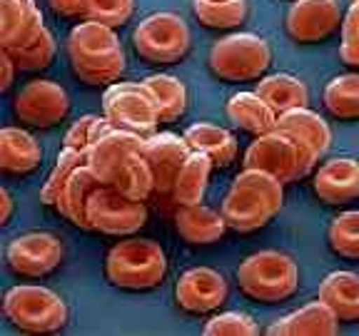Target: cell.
<instances>
[{
  "instance_id": "1",
  "label": "cell",
  "mask_w": 359,
  "mask_h": 336,
  "mask_svg": "<svg viewBox=\"0 0 359 336\" xmlns=\"http://www.w3.org/2000/svg\"><path fill=\"white\" fill-rule=\"evenodd\" d=\"M67 55L73 73L88 85L112 83L125 70V50L115 30L90 18L70 30Z\"/></svg>"
},
{
  "instance_id": "2",
  "label": "cell",
  "mask_w": 359,
  "mask_h": 336,
  "mask_svg": "<svg viewBox=\"0 0 359 336\" xmlns=\"http://www.w3.org/2000/svg\"><path fill=\"white\" fill-rule=\"evenodd\" d=\"M285 202V182L262 169H247L237 174L222 202V214L232 230L255 232L280 214Z\"/></svg>"
},
{
  "instance_id": "3",
  "label": "cell",
  "mask_w": 359,
  "mask_h": 336,
  "mask_svg": "<svg viewBox=\"0 0 359 336\" xmlns=\"http://www.w3.org/2000/svg\"><path fill=\"white\" fill-rule=\"evenodd\" d=\"M110 284L128 291H145L157 286L168 274V257L152 239H125L110 249L105 259Z\"/></svg>"
},
{
  "instance_id": "4",
  "label": "cell",
  "mask_w": 359,
  "mask_h": 336,
  "mask_svg": "<svg viewBox=\"0 0 359 336\" xmlns=\"http://www.w3.org/2000/svg\"><path fill=\"white\" fill-rule=\"evenodd\" d=\"M237 284L247 297L262 304L290 299L299 286V269L287 254L264 249L247 257L237 269Z\"/></svg>"
},
{
  "instance_id": "5",
  "label": "cell",
  "mask_w": 359,
  "mask_h": 336,
  "mask_svg": "<svg viewBox=\"0 0 359 336\" xmlns=\"http://www.w3.org/2000/svg\"><path fill=\"white\" fill-rule=\"evenodd\" d=\"M3 312L13 326L30 334H50L67 324V304L45 286H13L3 299Z\"/></svg>"
},
{
  "instance_id": "6",
  "label": "cell",
  "mask_w": 359,
  "mask_h": 336,
  "mask_svg": "<svg viewBox=\"0 0 359 336\" xmlns=\"http://www.w3.org/2000/svg\"><path fill=\"white\" fill-rule=\"evenodd\" d=\"M210 70L227 83H247L267 73L272 50L264 38L255 33H235L222 38L210 50Z\"/></svg>"
},
{
  "instance_id": "7",
  "label": "cell",
  "mask_w": 359,
  "mask_h": 336,
  "mask_svg": "<svg viewBox=\"0 0 359 336\" xmlns=\"http://www.w3.org/2000/svg\"><path fill=\"white\" fill-rule=\"evenodd\" d=\"M135 50L152 65L177 62L190 50V28L175 13H152L135 28Z\"/></svg>"
},
{
  "instance_id": "8",
  "label": "cell",
  "mask_w": 359,
  "mask_h": 336,
  "mask_svg": "<svg viewBox=\"0 0 359 336\" xmlns=\"http://www.w3.org/2000/svg\"><path fill=\"white\" fill-rule=\"evenodd\" d=\"M147 222L145 202L123 195L115 185H100L88 200V230L102 234H135Z\"/></svg>"
},
{
  "instance_id": "9",
  "label": "cell",
  "mask_w": 359,
  "mask_h": 336,
  "mask_svg": "<svg viewBox=\"0 0 359 336\" xmlns=\"http://www.w3.org/2000/svg\"><path fill=\"white\" fill-rule=\"evenodd\" d=\"M102 107H105V118L112 122V127L118 130L150 134L155 132L157 122H163L160 112H157V105L145 92L142 83L112 85L102 95Z\"/></svg>"
},
{
  "instance_id": "10",
  "label": "cell",
  "mask_w": 359,
  "mask_h": 336,
  "mask_svg": "<svg viewBox=\"0 0 359 336\" xmlns=\"http://www.w3.org/2000/svg\"><path fill=\"white\" fill-rule=\"evenodd\" d=\"M245 167L275 174L287 185V182L302 177V155H299L297 142L292 140L290 134L272 130V132L257 134V140L247 147Z\"/></svg>"
},
{
  "instance_id": "11",
  "label": "cell",
  "mask_w": 359,
  "mask_h": 336,
  "mask_svg": "<svg viewBox=\"0 0 359 336\" xmlns=\"http://www.w3.org/2000/svg\"><path fill=\"white\" fill-rule=\"evenodd\" d=\"M62 241L48 232H28L8 244L6 262L18 276H45L62 262Z\"/></svg>"
},
{
  "instance_id": "12",
  "label": "cell",
  "mask_w": 359,
  "mask_h": 336,
  "mask_svg": "<svg viewBox=\"0 0 359 336\" xmlns=\"http://www.w3.org/2000/svg\"><path fill=\"white\" fill-rule=\"evenodd\" d=\"M13 110L18 120L30 127H53L65 120L70 100L65 90L53 80H33L15 95Z\"/></svg>"
},
{
  "instance_id": "13",
  "label": "cell",
  "mask_w": 359,
  "mask_h": 336,
  "mask_svg": "<svg viewBox=\"0 0 359 336\" xmlns=\"http://www.w3.org/2000/svg\"><path fill=\"white\" fill-rule=\"evenodd\" d=\"M275 130L290 134L292 140L297 142L299 155H302V177H307L314 169V164L320 162V157L330 150V125L317 112L307 110V107H294V110L282 112L280 118H277Z\"/></svg>"
},
{
  "instance_id": "14",
  "label": "cell",
  "mask_w": 359,
  "mask_h": 336,
  "mask_svg": "<svg viewBox=\"0 0 359 336\" xmlns=\"http://www.w3.org/2000/svg\"><path fill=\"white\" fill-rule=\"evenodd\" d=\"M339 0H297L287 13V33L304 45L322 43L342 28Z\"/></svg>"
},
{
  "instance_id": "15",
  "label": "cell",
  "mask_w": 359,
  "mask_h": 336,
  "mask_svg": "<svg viewBox=\"0 0 359 336\" xmlns=\"http://www.w3.org/2000/svg\"><path fill=\"white\" fill-rule=\"evenodd\" d=\"M175 299H177L180 309L190 314L215 312L227 299V281L219 272L210 267L187 269L175 284Z\"/></svg>"
},
{
  "instance_id": "16",
  "label": "cell",
  "mask_w": 359,
  "mask_h": 336,
  "mask_svg": "<svg viewBox=\"0 0 359 336\" xmlns=\"http://www.w3.org/2000/svg\"><path fill=\"white\" fill-rule=\"evenodd\" d=\"M142 134L130 130H110L100 140L90 145V169L97 174L102 185H115L123 167L133 155L142 150Z\"/></svg>"
},
{
  "instance_id": "17",
  "label": "cell",
  "mask_w": 359,
  "mask_h": 336,
  "mask_svg": "<svg viewBox=\"0 0 359 336\" xmlns=\"http://www.w3.org/2000/svg\"><path fill=\"white\" fill-rule=\"evenodd\" d=\"M140 155L150 162L152 174H155V192H172L180 169L192 155V147L187 145L185 137H177L172 132H160L142 142Z\"/></svg>"
},
{
  "instance_id": "18",
  "label": "cell",
  "mask_w": 359,
  "mask_h": 336,
  "mask_svg": "<svg viewBox=\"0 0 359 336\" xmlns=\"http://www.w3.org/2000/svg\"><path fill=\"white\" fill-rule=\"evenodd\" d=\"M314 192L327 204H347L359 197V162L352 157H334L314 174Z\"/></svg>"
},
{
  "instance_id": "19",
  "label": "cell",
  "mask_w": 359,
  "mask_h": 336,
  "mask_svg": "<svg viewBox=\"0 0 359 336\" xmlns=\"http://www.w3.org/2000/svg\"><path fill=\"white\" fill-rule=\"evenodd\" d=\"M337 324H339V316L327 307L322 299L307 304V307L292 312L290 316L277 321L269 334H280V336H332L337 334Z\"/></svg>"
},
{
  "instance_id": "20",
  "label": "cell",
  "mask_w": 359,
  "mask_h": 336,
  "mask_svg": "<svg viewBox=\"0 0 359 336\" xmlns=\"http://www.w3.org/2000/svg\"><path fill=\"white\" fill-rule=\"evenodd\" d=\"M43 25L35 0H0V48L25 43Z\"/></svg>"
},
{
  "instance_id": "21",
  "label": "cell",
  "mask_w": 359,
  "mask_h": 336,
  "mask_svg": "<svg viewBox=\"0 0 359 336\" xmlns=\"http://www.w3.org/2000/svg\"><path fill=\"white\" fill-rule=\"evenodd\" d=\"M102 182L97 179V174L90 169V164L75 169L70 177H67L65 187H62L60 197H57V212L73 222L75 227H85L88 230V200L90 195L100 187Z\"/></svg>"
},
{
  "instance_id": "22",
  "label": "cell",
  "mask_w": 359,
  "mask_h": 336,
  "mask_svg": "<svg viewBox=\"0 0 359 336\" xmlns=\"http://www.w3.org/2000/svg\"><path fill=\"white\" fill-rule=\"evenodd\" d=\"M43 152L33 134L20 127L0 130V167L8 174H28L40 167Z\"/></svg>"
},
{
  "instance_id": "23",
  "label": "cell",
  "mask_w": 359,
  "mask_h": 336,
  "mask_svg": "<svg viewBox=\"0 0 359 336\" xmlns=\"http://www.w3.org/2000/svg\"><path fill=\"white\" fill-rule=\"evenodd\" d=\"M230 224L224 214L205 207V204H187L177 212V232L190 244H215L224 237Z\"/></svg>"
},
{
  "instance_id": "24",
  "label": "cell",
  "mask_w": 359,
  "mask_h": 336,
  "mask_svg": "<svg viewBox=\"0 0 359 336\" xmlns=\"http://www.w3.org/2000/svg\"><path fill=\"white\" fill-rule=\"evenodd\" d=\"M227 118L235 127L252 134L272 132L277 127V110L257 92H240L227 102Z\"/></svg>"
},
{
  "instance_id": "25",
  "label": "cell",
  "mask_w": 359,
  "mask_h": 336,
  "mask_svg": "<svg viewBox=\"0 0 359 336\" xmlns=\"http://www.w3.org/2000/svg\"><path fill=\"white\" fill-rule=\"evenodd\" d=\"M339 321L359 319V274L354 272H332L320 284V297Z\"/></svg>"
},
{
  "instance_id": "26",
  "label": "cell",
  "mask_w": 359,
  "mask_h": 336,
  "mask_svg": "<svg viewBox=\"0 0 359 336\" xmlns=\"http://www.w3.org/2000/svg\"><path fill=\"white\" fill-rule=\"evenodd\" d=\"M185 140L195 152H205L215 162V167H227L235 162L237 140L230 130L210 122H197L185 130Z\"/></svg>"
},
{
  "instance_id": "27",
  "label": "cell",
  "mask_w": 359,
  "mask_h": 336,
  "mask_svg": "<svg viewBox=\"0 0 359 336\" xmlns=\"http://www.w3.org/2000/svg\"><path fill=\"white\" fill-rule=\"evenodd\" d=\"M215 167V162L210 160L205 152H195L187 157V162L182 164L177 174V182H175V202L187 207V204H200L205 190H208V179H210V169Z\"/></svg>"
},
{
  "instance_id": "28",
  "label": "cell",
  "mask_w": 359,
  "mask_h": 336,
  "mask_svg": "<svg viewBox=\"0 0 359 336\" xmlns=\"http://www.w3.org/2000/svg\"><path fill=\"white\" fill-rule=\"evenodd\" d=\"M257 95L275 107L277 115H282L287 110H294V107H304L309 97L302 80L287 73L267 75V78L259 80Z\"/></svg>"
},
{
  "instance_id": "29",
  "label": "cell",
  "mask_w": 359,
  "mask_h": 336,
  "mask_svg": "<svg viewBox=\"0 0 359 336\" xmlns=\"http://www.w3.org/2000/svg\"><path fill=\"white\" fill-rule=\"evenodd\" d=\"M142 88L157 105L163 122H175L185 112L187 90L177 78H172V75H150V78L142 80Z\"/></svg>"
},
{
  "instance_id": "30",
  "label": "cell",
  "mask_w": 359,
  "mask_h": 336,
  "mask_svg": "<svg viewBox=\"0 0 359 336\" xmlns=\"http://www.w3.org/2000/svg\"><path fill=\"white\" fill-rule=\"evenodd\" d=\"M195 18L212 30H230L247 18V0H192Z\"/></svg>"
},
{
  "instance_id": "31",
  "label": "cell",
  "mask_w": 359,
  "mask_h": 336,
  "mask_svg": "<svg viewBox=\"0 0 359 336\" xmlns=\"http://www.w3.org/2000/svg\"><path fill=\"white\" fill-rule=\"evenodd\" d=\"M6 52L13 57L15 67H20V70H43L55 57V40H53L50 30L45 28V25H40L25 43L15 45V48H8Z\"/></svg>"
},
{
  "instance_id": "32",
  "label": "cell",
  "mask_w": 359,
  "mask_h": 336,
  "mask_svg": "<svg viewBox=\"0 0 359 336\" xmlns=\"http://www.w3.org/2000/svg\"><path fill=\"white\" fill-rule=\"evenodd\" d=\"M325 107L339 120H359V75H339L325 88Z\"/></svg>"
},
{
  "instance_id": "33",
  "label": "cell",
  "mask_w": 359,
  "mask_h": 336,
  "mask_svg": "<svg viewBox=\"0 0 359 336\" xmlns=\"http://www.w3.org/2000/svg\"><path fill=\"white\" fill-rule=\"evenodd\" d=\"M88 162H90V147H85V150L62 147V152L57 155L55 169L50 172V177L45 179L43 190H40V200H43L45 204H53V207H55L57 197H60L67 177H70V174H73L78 167H83V164H88Z\"/></svg>"
},
{
  "instance_id": "34",
  "label": "cell",
  "mask_w": 359,
  "mask_h": 336,
  "mask_svg": "<svg viewBox=\"0 0 359 336\" xmlns=\"http://www.w3.org/2000/svg\"><path fill=\"white\" fill-rule=\"evenodd\" d=\"M115 187H118L123 195L133 197V200L145 202L147 197L155 192V174L145 157L137 152L128 160V164L123 167L120 177L115 179Z\"/></svg>"
},
{
  "instance_id": "35",
  "label": "cell",
  "mask_w": 359,
  "mask_h": 336,
  "mask_svg": "<svg viewBox=\"0 0 359 336\" xmlns=\"http://www.w3.org/2000/svg\"><path fill=\"white\" fill-rule=\"evenodd\" d=\"M330 246L339 257L359 259V212H344L332 219Z\"/></svg>"
},
{
  "instance_id": "36",
  "label": "cell",
  "mask_w": 359,
  "mask_h": 336,
  "mask_svg": "<svg viewBox=\"0 0 359 336\" xmlns=\"http://www.w3.org/2000/svg\"><path fill=\"white\" fill-rule=\"evenodd\" d=\"M135 0H90L85 18L90 20H100L110 28H118L133 18Z\"/></svg>"
},
{
  "instance_id": "37",
  "label": "cell",
  "mask_w": 359,
  "mask_h": 336,
  "mask_svg": "<svg viewBox=\"0 0 359 336\" xmlns=\"http://www.w3.org/2000/svg\"><path fill=\"white\" fill-rule=\"evenodd\" d=\"M205 334L208 336H255L257 334V324H255L247 314L240 312H224L217 314L205 324Z\"/></svg>"
},
{
  "instance_id": "38",
  "label": "cell",
  "mask_w": 359,
  "mask_h": 336,
  "mask_svg": "<svg viewBox=\"0 0 359 336\" xmlns=\"http://www.w3.org/2000/svg\"><path fill=\"white\" fill-rule=\"evenodd\" d=\"M339 60L349 67H359V0L349 6L347 15H344Z\"/></svg>"
},
{
  "instance_id": "39",
  "label": "cell",
  "mask_w": 359,
  "mask_h": 336,
  "mask_svg": "<svg viewBox=\"0 0 359 336\" xmlns=\"http://www.w3.org/2000/svg\"><path fill=\"white\" fill-rule=\"evenodd\" d=\"M93 122H95V115H85V118H80L73 127L67 130L65 147H75V150H85V147H90V132H93Z\"/></svg>"
},
{
  "instance_id": "40",
  "label": "cell",
  "mask_w": 359,
  "mask_h": 336,
  "mask_svg": "<svg viewBox=\"0 0 359 336\" xmlns=\"http://www.w3.org/2000/svg\"><path fill=\"white\" fill-rule=\"evenodd\" d=\"M48 3H50L57 15H65V18L85 15L90 6V0H48Z\"/></svg>"
},
{
  "instance_id": "41",
  "label": "cell",
  "mask_w": 359,
  "mask_h": 336,
  "mask_svg": "<svg viewBox=\"0 0 359 336\" xmlns=\"http://www.w3.org/2000/svg\"><path fill=\"white\" fill-rule=\"evenodd\" d=\"M0 65H3V80H0V88L8 90L13 83V67H15V62H13V57L8 55L6 50H3V55H0Z\"/></svg>"
},
{
  "instance_id": "42",
  "label": "cell",
  "mask_w": 359,
  "mask_h": 336,
  "mask_svg": "<svg viewBox=\"0 0 359 336\" xmlns=\"http://www.w3.org/2000/svg\"><path fill=\"white\" fill-rule=\"evenodd\" d=\"M0 202H3V222H8L11 219V212H13V200H11V192L3 187L0 190Z\"/></svg>"
},
{
  "instance_id": "43",
  "label": "cell",
  "mask_w": 359,
  "mask_h": 336,
  "mask_svg": "<svg viewBox=\"0 0 359 336\" xmlns=\"http://www.w3.org/2000/svg\"><path fill=\"white\" fill-rule=\"evenodd\" d=\"M352 3H357V0H352Z\"/></svg>"
}]
</instances>
